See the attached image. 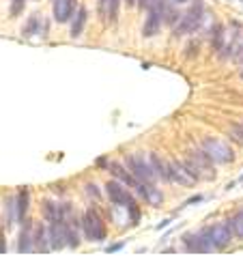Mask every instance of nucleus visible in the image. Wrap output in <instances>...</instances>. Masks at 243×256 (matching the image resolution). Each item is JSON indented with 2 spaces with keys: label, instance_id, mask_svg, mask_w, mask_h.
Listing matches in <instances>:
<instances>
[{
  "label": "nucleus",
  "instance_id": "f257e3e1",
  "mask_svg": "<svg viewBox=\"0 0 243 256\" xmlns=\"http://www.w3.org/2000/svg\"><path fill=\"white\" fill-rule=\"evenodd\" d=\"M204 16V0H194L190 4V9L183 13L181 20L174 24V37H183V34H190L198 30V24Z\"/></svg>",
  "mask_w": 243,
  "mask_h": 256
},
{
  "label": "nucleus",
  "instance_id": "f03ea898",
  "mask_svg": "<svg viewBox=\"0 0 243 256\" xmlns=\"http://www.w3.org/2000/svg\"><path fill=\"white\" fill-rule=\"evenodd\" d=\"M200 148L209 155V160L213 164H232L234 162V153H232V148L226 144L224 140H220L216 136H204L202 142H200Z\"/></svg>",
  "mask_w": 243,
  "mask_h": 256
},
{
  "label": "nucleus",
  "instance_id": "7ed1b4c3",
  "mask_svg": "<svg viewBox=\"0 0 243 256\" xmlns=\"http://www.w3.org/2000/svg\"><path fill=\"white\" fill-rule=\"evenodd\" d=\"M185 166H188L192 172L196 174L198 181H213V179H216L213 162L209 160V155H206L202 148H198V151H192L188 155V160H185Z\"/></svg>",
  "mask_w": 243,
  "mask_h": 256
},
{
  "label": "nucleus",
  "instance_id": "20e7f679",
  "mask_svg": "<svg viewBox=\"0 0 243 256\" xmlns=\"http://www.w3.org/2000/svg\"><path fill=\"white\" fill-rule=\"evenodd\" d=\"M125 166L136 176V179L142 181V183H153L157 179L155 170L151 166V160H148L146 155H142V153L127 155V158H125Z\"/></svg>",
  "mask_w": 243,
  "mask_h": 256
},
{
  "label": "nucleus",
  "instance_id": "39448f33",
  "mask_svg": "<svg viewBox=\"0 0 243 256\" xmlns=\"http://www.w3.org/2000/svg\"><path fill=\"white\" fill-rule=\"evenodd\" d=\"M82 230H84V237H86L88 241H97V244H102V241H106V237H108V230H106L104 220L95 209L84 211Z\"/></svg>",
  "mask_w": 243,
  "mask_h": 256
},
{
  "label": "nucleus",
  "instance_id": "423d86ee",
  "mask_svg": "<svg viewBox=\"0 0 243 256\" xmlns=\"http://www.w3.org/2000/svg\"><path fill=\"white\" fill-rule=\"evenodd\" d=\"M168 172H170V181L181 188H192L198 183L196 174L185 166V162H168Z\"/></svg>",
  "mask_w": 243,
  "mask_h": 256
},
{
  "label": "nucleus",
  "instance_id": "0eeeda50",
  "mask_svg": "<svg viewBox=\"0 0 243 256\" xmlns=\"http://www.w3.org/2000/svg\"><path fill=\"white\" fill-rule=\"evenodd\" d=\"M164 18H166V11L160 9V6H151V9L146 11V22H144V26H142V37L144 39L155 37V34L162 30Z\"/></svg>",
  "mask_w": 243,
  "mask_h": 256
},
{
  "label": "nucleus",
  "instance_id": "6e6552de",
  "mask_svg": "<svg viewBox=\"0 0 243 256\" xmlns=\"http://www.w3.org/2000/svg\"><path fill=\"white\" fill-rule=\"evenodd\" d=\"M106 192H108V198L112 200V204H116V207H127V204H132L136 200L130 194V190L123 188L120 181H108L106 183Z\"/></svg>",
  "mask_w": 243,
  "mask_h": 256
},
{
  "label": "nucleus",
  "instance_id": "1a4fd4ad",
  "mask_svg": "<svg viewBox=\"0 0 243 256\" xmlns=\"http://www.w3.org/2000/svg\"><path fill=\"white\" fill-rule=\"evenodd\" d=\"M209 232H211V241H213V246H216V250H224V248H228V244H230L232 237H234L232 230L228 228L226 220L209 226Z\"/></svg>",
  "mask_w": 243,
  "mask_h": 256
},
{
  "label": "nucleus",
  "instance_id": "9d476101",
  "mask_svg": "<svg viewBox=\"0 0 243 256\" xmlns=\"http://www.w3.org/2000/svg\"><path fill=\"white\" fill-rule=\"evenodd\" d=\"M18 252H20V254L34 252V226H32L30 220H24V224H22V232H20Z\"/></svg>",
  "mask_w": 243,
  "mask_h": 256
},
{
  "label": "nucleus",
  "instance_id": "9b49d317",
  "mask_svg": "<svg viewBox=\"0 0 243 256\" xmlns=\"http://www.w3.org/2000/svg\"><path fill=\"white\" fill-rule=\"evenodd\" d=\"M50 230V246L52 250H62L67 246V232H65V220L62 222H52L48 226Z\"/></svg>",
  "mask_w": 243,
  "mask_h": 256
},
{
  "label": "nucleus",
  "instance_id": "f8f14e48",
  "mask_svg": "<svg viewBox=\"0 0 243 256\" xmlns=\"http://www.w3.org/2000/svg\"><path fill=\"white\" fill-rule=\"evenodd\" d=\"M76 13V0H54V20L58 24H65Z\"/></svg>",
  "mask_w": 243,
  "mask_h": 256
},
{
  "label": "nucleus",
  "instance_id": "ddd939ff",
  "mask_svg": "<svg viewBox=\"0 0 243 256\" xmlns=\"http://www.w3.org/2000/svg\"><path fill=\"white\" fill-rule=\"evenodd\" d=\"M41 211H44V218L50 224L62 222V220H65V204H56L52 200H46L44 204H41Z\"/></svg>",
  "mask_w": 243,
  "mask_h": 256
},
{
  "label": "nucleus",
  "instance_id": "4468645a",
  "mask_svg": "<svg viewBox=\"0 0 243 256\" xmlns=\"http://www.w3.org/2000/svg\"><path fill=\"white\" fill-rule=\"evenodd\" d=\"M34 252H52V246H50V230L44 224L34 226Z\"/></svg>",
  "mask_w": 243,
  "mask_h": 256
},
{
  "label": "nucleus",
  "instance_id": "2eb2a0df",
  "mask_svg": "<svg viewBox=\"0 0 243 256\" xmlns=\"http://www.w3.org/2000/svg\"><path fill=\"white\" fill-rule=\"evenodd\" d=\"M86 9L84 6H78V13H74L71 18V39H78L84 32V26H86Z\"/></svg>",
  "mask_w": 243,
  "mask_h": 256
},
{
  "label": "nucleus",
  "instance_id": "dca6fc26",
  "mask_svg": "<svg viewBox=\"0 0 243 256\" xmlns=\"http://www.w3.org/2000/svg\"><path fill=\"white\" fill-rule=\"evenodd\" d=\"M16 207H18V222H24L26 213H28V207H30V192H28V188H22L18 192Z\"/></svg>",
  "mask_w": 243,
  "mask_h": 256
},
{
  "label": "nucleus",
  "instance_id": "f3484780",
  "mask_svg": "<svg viewBox=\"0 0 243 256\" xmlns=\"http://www.w3.org/2000/svg\"><path fill=\"white\" fill-rule=\"evenodd\" d=\"M148 160H151V166L155 170L157 179H164V181H170V172H168V162H164L157 153H151L148 155Z\"/></svg>",
  "mask_w": 243,
  "mask_h": 256
},
{
  "label": "nucleus",
  "instance_id": "a211bd4d",
  "mask_svg": "<svg viewBox=\"0 0 243 256\" xmlns=\"http://www.w3.org/2000/svg\"><path fill=\"white\" fill-rule=\"evenodd\" d=\"M37 32H44V24H41L39 13H32V16L28 18V22L24 24V28H22V34L24 37H32V34H37Z\"/></svg>",
  "mask_w": 243,
  "mask_h": 256
},
{
  "label": "nucleus",
  "instance_id": "6ab92c4d",
  "mask_svg": "<svg viewBox=\"0 0 243 256\" xmlns=\"http://www.w3.org/2000/svg\"><path fill=\"white\" fill-rule=\"evenodd\" d=\"M144 202L151 207H160L164 202V192L160 188H155L153 183H146V194H144Z\"/></svg>",
  "mask_w": 243,
  "mask_h": 256
},
{
  "label": "nucleus",
  "instance_id": "aec40b11",
  "mask_svg": "<svg viewBox=\"0 0 243 256\" xmlns=\"http://www.w3.org/2000/svg\"><path fill=\"white\" fill-rule=\"evenodd\" d=\"M226 224H228V228L232 230V234L237 239H243V209L237 211L232 218H228L226 220Z\"/></svg>",
  "mask_w": 243,
  "mask_h": 256
},
{
  "label": "nucleus",
  "instance_id": "412c9836",
  "mask_svg": "<svg viewBox=\"0 0 243 256\" xmlns=\"http://www.w3.org/2000/svg\"><path fill=\"white\" fill-rule=\"evenodd\" d=\"M183 246L188 252H200V234L198 232L183 234Z\"/></svg>",
  "mask_w": 243,
  "mask_h": 256
},
{
  "label": "nucleus",
  "instance_id": "4be33fe9",
  "mask_svg": "<svg viewBox=\"0 0 243 256\" xmlns=\"http://www.w3.org/2000/svg\"><path fill=\"white\" fill-rule=\"evenodd\" d=\"M228 132H230V138L234 142H239V144L243 146V123H232Z\"/></svg>",
  "mask_w": 243,
  "mask_h": 256
},
{
  "label": "nucleus",
  "instance_id": "5701e85b",
  "mask_svg": "<svg viewBox=\"0 0 243 256\" xmlns=\"http://www.w3.org/2000/svg\"><path fill=\"white\" fill-rule=\"evenodd\" d=\"M125 209L130 211V222H132V226H138L140 224V209H138V204H136V200L132 204H127Z\"/></svg>",
  "mask_w": 243,
  "mask_h": 256
},
{
  "label": "nucleus",
  "instance_id": "b1692460",
  "mask_svg": "<svg viewBox=\"0 0 243 256\" xmlns=\"http://www.w3.org/2000/svg\"><path fill=\"white\" fill-rule=\"evenodd\" d=\"M24 4H26V0H11V18H18V16H22V11H24Z\"/></svg>",
  "mask_w": 243,
  "mask_h": 256
},
{
  "label": "nucleus",
  "instance_id": "393cba45",
  "mask_svg": "<svg viewBox=\"0 0 243 256\" xmlns=\"http://www.w3.org/2000/svg\"><path fill=\"white\" fill-rule=\"evenodd\" d=\"M202 200H204V196H202V194H198V196H192L190 200H185L181 207H190V204H196V202H202Z\"/></svg>",
  "mask_w": 243,
  "mask_h": 256
},
{
  "label": "nucleus",
  "instance_id": "a878e982",
  "mask_svg": "<svg viewBox=\"0 0 243 256\" xmlns=\"http://www.w3.org/2000/svg\"><path fill=\"white\" fill-rule=\"evenodd\" d=\"M86 192H88L90 196H95V198L102 196V192H99V188L95 186V183H86Z\"/></svg>",
  "mask_w": 243,
  "mask_h": 256
},
{
  "label": "nucleus",
  "instance_id": "bb28decb",
  "mask_svg": "<svg viewBox=\"0 0 243 256\" xmlns=\"http://www.w3.org/2000/svg\"><path fill=\"white\" fill-rule=\"evenodd\" d=\"M148 4H151V0H136V6H138L140 11H146Z\"/></svg>",
  "mask_w": 243,
  "mask_h": 256
},
{
  "label": "nucleus",
  "instance_id": "cd10ccee",
  "mask_svg": "<svg viewBox=\"0 0 243 256\" xmlns=\"http://www.w3.org/2000/svg\"><path fill=\"white\" fill-rule=\"evenodd\" d=\"M2 252H6V244H4V234H2V230H0V254Z\"/></svg>",
  "mask_w": 243,
  "mask_h": 256
},
{
  "label": "nucleus",
  "instance_id": "c85d7f7f",
  "mask_svg": "<svg viewBox=\"0 0 243 256\" xmlns=\"http://www.w3.org/2000/svg\"><path fill=\"white\" fill-rule=\"evenodd\" d=\"M123 246H125V244H114V246L108 248V252H118V250H123Z\"/></svg>",
  "mask_w": 243,
  "mask_h": 256
},
{
  "label": "nucleus",
  "instance_id": "c756f323",
  "mask_svg": "<svg viewBox=\"0 0 243 256\" xmlns=\"http://www.w3.org/2000/svg\"><path fill=\"white\" fill-rule=\"evenodd\" d=\"M97 166L99 168H106V166H110V164H108V160H106V158H102V160H97Z\"/></svg>",
  "mask_w": 243,
  "mask_h": 256
},
{
  "label": "nucleus",
  "instance_id": "7c9ffc66",
  "mask_svg": "<svg viewBox=\"0 0 243 256\" xmlns=\"http://www.w3.org/2000/svg\"><path fill=\"white\" fill-rule=\"evenodd\" d=\"M170 224V220H164V222L162 224H157V230H162V228H166V226Z\"/></svg>",
  "mask_w": 243,
  "mask_h": 256
},
{
  "label": "nucleus",
  "instance_id": "2f4dec72",
  "mask_svg": "<svg viewBox=\"0 0 243 256\" xmlns=\"http://www.w3.org/2000/svg\"><path fill=\"white\" fill-rule=\"evenodd\" d=\"M185 2H190V0H172V4H185Z\"/></svg>",
  "mask_w": 243,
  "mask_h": 256
},
{
  "label": "nucleus",
  "instance_id": "473e14b6",
  "mask_svg": "<svg viewBox=\"0 0 243 256\" xmlns=\"http://www.w3.org/2000/svg\"><path fill=\"white\" fill-rule=\"evenodd\" d=\"M125 4L127 6H136V0H125Z\"/></svg>",
  "mask_w": 243,
  "mask_h": 256
},
{
  "label": "nucleus",
  "instance_id": "72a5a7b5",
  "mask_svg": "<svg viewBox=\"0 0 243 256\" xmlns=\"http://www.w3.org/2000/svg\"><path fill=\"white\" fill-rule=\"evenodd\" d=\"M239 181H243V174H241V176H239Z\"/></svg>",
  "mask_w": 243,
  "mask_h": 256
},
{
  "label": "nucleus",
  "instance_id": "f704fd0d",
  "mask_svg": "<svg viewBox=\"0 0 243 256\" xmlns=\"http://www.w3.org/2000/svg\"><path fill=\"white\" fill-rule=\"evenodd\" d=\"M239 60H241V62H243V54H241V58H239Z\"/></svg>",
  "mask_w": 243,
  "mask_h": 256
},
{
  "label": "nucleus",
  "instance_id": "c9c22d12",
  "mask_svg": "<svg viewBox=\"0 0 243 256\" xmlns=\"http://www.w3.org/2000/svg\"><path fill=\"white\" fill-rule=\"evenodd\" d=\"M241 78H243V71H241Z\"/></svg>",
  "mask_w": 243,
  "mask_h": 256
}]
</instances>
